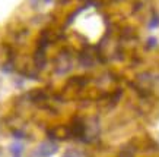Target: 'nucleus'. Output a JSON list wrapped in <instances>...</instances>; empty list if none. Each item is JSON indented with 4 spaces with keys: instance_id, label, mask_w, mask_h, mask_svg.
Returning <instances> with one entry per match:
<instances>
[{
    "instance_id": "f257e3e1",
    "label": "nucleus",
    "mask_w": 159,
    "mask_h": 157,
    "mask_svg": "<svg viewBox=\"0 0 159 157\" xmlns=\"http://www.w3.org/2000/svg\"><path fill=\"white\" fill-rule=\"evenodd\" d=\"M56 151H57V145L51 141L43 142V144H39V147H38V156L39 157H50Z\"/></svg>"
},
{
    "instance_id": "7ed1b4c3",
    "label": "nucleus",
    "mask_w": 159,
    "mask_h": 157,
    "mask_svg": "<svg viewBox=\"0 0 159 157\" xmlns=\"http://www.w3.org/2000/svg\"><path fill=\"white\" fill-rule=\"evenodd\" d=\"M63 157H82V153L77 151V150H73V148H69L67 151L63 154Z\"/></svg>"
},
{
    "instance_id": "20e7f679",
    "label": "nucleus",
    "mask_w": 159,
    "mask_h": 157,
    "mask_svg": "<svg viewBox=\"0 0 159 157\" xmlns=\"http://www.w3.org/2000/svg\"><path fill=\"white\" fill-rule=\"evenodd\" d=\"M51 0H31V5L34 6V7H41L45 3H50Z\"/></svg>"
},
{
    "instance_id": "f03ea898",
    "label": "nucleus",
    "mask_w": 159,
    "mask_h": 157,
    "mask_svg": "<svg viewBox=\"0 0 159 157\" xmlns=\"http://www.w3.org/2000/svg\"><path fill=\"white\" fill-rule=\"evenodd\" d=\"M22 150H24V145H22L20 142H13V144L10 145V153L13 154V157H20Z\"/></svg>"
}]
</instances>
